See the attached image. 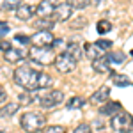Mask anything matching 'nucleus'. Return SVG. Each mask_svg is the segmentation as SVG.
Segmentation results:
<instances>
[{
    "mask_svg": "<svg viewBox=\"0 0 133 133\" xmlns=\"http://www.w3.org/2000/svg\"><path fill=\"white\" fill-rule=\"evenodd\" d=\"M12 80H14L16 85H20L21 89H25V91L48 89L53 83V78L48 73L36 71V69H32L30 66H20V68H16L14 73H12Z\"/></svg>",
    "mask_w": 133,
    "mask_h": 133,
    "instance_id": "f257e3e1",
    "label": "nucleus"
},
{
    "mask_svg": "<svg viewBox=\"0 0 133 133\" xmlns=\"http://www.w3.org/2000/svg\"><path fill=\"white\" fill-rule=\"evenodd\" d=\"M44 124H46V117L43 114H37V112H25L20 117V126L27 133L39 131V130L44 128Z\"/></svg>",
    "mask_w": 133,
    "mask_h": 133,
    "instance_id": "f03ea898",
    "label": "nucleus"
},
{
    "mask_svg": "<svg viewBox=\"0 0 133 133\" xmlns=\"http://www.w3.org/2000/svg\"><path fill=\"white\" fill-rule=\"evenodd\" d=\"M27 57L30 59V62L39 64V66H48V64H53V61H55L53 48H50V46H32L27 51Z\"/></svg>",
    "mask_w": 133,
    "mask_h": 133,
    "instance_id": "7ed1b4c3",
    "label": "nucleus"
},
{
    "mask_svg": "<svg viewBox=\"0 0 133 133\" xmlns=\"http://www.w3.org/2000/svg\"><path fill=\"white\" fill-rule=\"evenodd\" d=\"M110 128L115 133H131L133 131V115L128 112H117L110 119Z\"/></svg>",
    "mask_w": 133,
    "mask_h": 133,
    "instance_id": "20e7f679",
    "label": "nucleus"
},
{
    "mask_svg": "<svg viewBox=\"0 0 133 133\" xmlns=\"http://www.w3.org/2000/svg\"><path fill=\"white\" fill-rule=\"evenodd\" d=\"M53 66H55V69L62 75H66V73H71L76 69V61L73 59L69 53H66V51H62L59 55H55V61H53Z\"/></svg>",
    "mask_w": 133,
    "mask_h": 133,
    "instance_id": "39448f33",
    "label": "nucleus"
},
{
    "mask_svg": "<svg viewBox=\"0 0 133 133\" xmlns=\"http://www.w3.org/2000/svg\"><path fill=\"white\" fill-rule=\"evenodd\" d=\"M64 101V92L62 91H48L44 92L43 96H39V107L44 108V110H50V108H55L57 105H61Z\"/></svg>",
    "mask_w": 133,
    "mask_h": 133,
    "instance_id": "423d86ee",
    "label": "nucleus"
},
{
    "mask_svg": "<svg viewBox=\"0 0 133 133\" xmlns=\"http://www.w3.org/2000/svg\"><path fill=\"white\" fill-rule=\"evenodd\" d=\"M53 39L55 37L50 30H37L36 34L30 36V43L34 46H51Z\"/></svg>",
    "mask_w": 133,
    "mask_h": 133,
    "instance_id": "0eeeda50",
    "label": "nucleus"
},
{
    "mask_svg": "<svg viewBox=\"0 0 133 133\" xmlns=\"http://www.w3.org/2000/svg\"><path fill=\"white\" fill-rule=\"evenodd\" d=\"M71 14H73V7L68 4V2H62V4H59V5H55L51 18L55 20V23H57V21H68L69 18H71Z\"/></svg>",
    "mask_w": 133,
    "mask_h": 133,
    "instance_id": "6e6552de",
    "label": "nucleus"
},
{
    "mask_svg": "<svg viewBox=\"0 0 133 133\" xmlns=\"http://www.w3.org/2000/svg\"><path fill=\"white\" fill-rule=\"evenodd\" d=\"M16 18L21 21H29L36 14V7L32 5V4H20L18 7H16Z\"/></svg>",
    "mask_w": 133,
    "mask_h": 133,
    "instance_id": "1a4fd4ad",
    "label": "nucleus"
},
{
    "mask_svg": "<svg viewBox=\"0 0 133 133\" xmlns=\"http://www.w3.org/2000/svg\"><path fill=\"white\" fill-rule=\"evenodd\" d=\"M108 98H110V87L108 85H101L98 91H94V94L91 96L89 101L94 103V105H103L105 101H108Z\"/></svg>",
    "mask_w": 133,
    "mask_h": 133,
    "instance_id": "9d476101",
    "label": "nucleus"
},
{
    "mask_svg": "<svg viewBox=\"0 0 133 133\" xmlns=\"http://www.w3.org/2000/svg\"><path fill=\"white\" fill-rule=\"evenodd\" d=\"M27 57V51L21 50V48H9L7 51H4V59L11 64H16V62L23 61Z\"/></svg>",
    "mask_w": 133,
    "mask_h": 133,
    "instance_id": "9b49d317",
    "label": "nucleus"
},
{
    "mask_svg": "<svg viewBox=\"0 0 133 133\" xmlns=\"http://www.w3.org/2000/svg\"><path fill=\"white\" fill-rule=\"evenodd\" d=\"M53 9H55V5L51 4L50 0H43L36 7V14H37V18H51Z\"/></svg>",
    "mask_w": 133,
    "mask_h": 133,
    "instance_id": "f8f14e48",
    "label": "nucleus"
},
{
    "mask_svg": "<svg viewBox=\"0 0 133 133\" xmlns=\"http://www.w3.org/2000/svg\"><path fill=\"white\" fill-rule=\"evenodd\" d=\"M121 110H123V107H121L119 101H105L99 107V114L101 115H110V117L115 115L117 112H121Z\"/></svg>",
    "mask_w": 133,
    "mask_h": 133,
    "instance_id": "ddd939ff",
    "label": "nucleus"
},
{
    "mask_svg": "<svg viewBox=\"0 0 133 133\" xmlns=\"http://www.w3.org/2000/svg\"><path fill=\"white\" fill-rule=\"evenodd\" d=\"M92 69L96 73H99V75H105V73H110V62L107 57H99V59H96V61H92Z\"/></svg>",
    "mask_w": 133,
    "mask_h": 133,
    "instance_id": "4468645a",
    "label": "nucleus"
},
{
    "mask_svg": "<svg viewBox=\"0 0 133 133\" xmlns=\"http://www.w3.org/2000/svg\"><path fill=\"white\" fill-rule=\"evenodd\" d=\"M66 53H69L76 62L83 57L82 46H80V43H76V41H71V43H68V44H66Z\"/></svg>",
    "mask_w": 133,
    "mask_h": 133,
    "instance_id": "2eb2a0df",
    "label": "nucleus"
},
{
    "mask_svg": "<svg viewBox=\"0 0 133 133\" xmlns=\"http://www.w3.org/2000/svg\"><path fill=\"white\" fill-rule=\"evenodd\" d=\"M20 110V103H7L4 107H0V119H9Z\"/></svg>",
    "mask_w": 133,
    "mask_h": 133,
    "instance_id": "dca6fc26",
    "label": "nucleus"
},
{
    "mask_svg": "<svg viewBox=\"0 0 133 133\" xmlns=\"http://www.w3.org/2000/svg\"><path fill=\"white\" fill-rule=\"evenodd\" d=\"M85 55H87L89 61H96L99 57H105L103 51L96 46V43H85Z\"/></svg>",
    "mask_w": 133,
    "mask_h": 133,
    "instance_id": "f3484780",
    "label": "nucleus"
},
{
    "mask_svg": "<svg viewBox=\"0 0 133 133\" xmlns=\"http://www.w3.org/2000/svg\"><path fill=\"white\" fill-rule=\"evenodd\" d=\"M34 27L37 29V30H53V27H55V20L53 18H37V20L34 21Z\"/></svg>",
    "mask_w": 133,
    "mask_h": 133,
    "instance_id": "a211bd4d",
    "label": "nucleus"
},
{
    "mask_svg": "<svg viewBox=\"0 0 133 133\" xmlns=\"http://www.w3.org/2000/svg\"><path fill=\"white\" fill-rule=\"evenodd\" d=\"M107 59L110 64H115V66H121L126 62V53L124 51H110L108 55H107Z\"/></svg>",
    "mask_w": 133,
    "mask_h": 133,
    "instance_id": "6ab92c4d",
    "label": "nucleus"
},
{
    "mask_svg": "<svg viewBox=\"0 0 133 133\" xmlns=\"http://www.w3.org/2000/svg\"><path fill=\"white\" fill-rule=\"evenodd\" d=\"M36 91H23L20 92V96H18V99H20L23 105H30L34 101H39V96L37 94H34Z\"/></svg>",
    "mask_w": 133,
    "mask_h": 133,
    "instance_id": "aec40b11",
    "label": "nucleus"
},
{
    "mask_svg": "<svg viewBox=\"0 0 133 133\" xmlns=\"http://www.w3.org/2000/svg\"><path fill=\"white\" fill-rule=\"evenodd\" d=\"M110 75H112L110 78L115 85H119V87H128L130 85V80H128L126 75H119V73H114V71H110Z\"/></svg>",
    "mask_w": 133,
    "mask_h": 133,
    "instance_id": "412c9836",
    "label": "nucleus"
},
{
    "mask_svg": "<svg viewBox=\"0 0 133 133\" xmlns=\"http://www.w3.org/2000/svg\"><path fill=\"white\" fill-rule=\"evenodd\" d=\"M21 4V0H0L2 11H16V7Z\"/></svg>",
    "mask_w": 133,
    "mask_h": 133,
    "instance_id": "4be33fe9",
    "label": "nucleus"
},
{
    "mask_svg": "<svg viewBox=\"0 0 133 133\" xmlns=\"http://www.w3.org/2000/svg\"><path fill=\"white\" fill-rule=\"evenodd\" d=\"M83 105H85V99L80 98V96H75V98H71L68 101V108L69 110H78V108H82Z\"/></svg>",
    "mask_w": 133,
    "mask_h": 133,
    "instance_id": "5701e85b",
    "label": "nucleus"
},
{
    "mask_svg": "<svg viewBox=\"0 0 133 133\" xmlns=\"http://www.w3.org/2000/svg\"><path fill=\"white\" fill-rule=\"evenodd\" d=\"M96 29H98V34H108L112 29V23L108 20H99L96 23Z\"/></svg>",
    "mask_w": 133,
    "mask_h": 133,
    "instance_id": "b1692460",
    "label": "nucleus"
},
{
    "mask_svg": "<svg viewBox=\"0 0 133 133\" xmlns=\"http://www.w3.org/2000/svg\"><path fill=\"white\" fill-rule=\"evenodd\" d=\"M66 2L73 7V11L75 9H85V7L91 5V0H66Z\"/></svg>",
    "mask_w": 133,
    "mask_h": 133,
    "instance_id": "393cba45",
    "label": "nucleus"
},
{
    "mask_svg": "<svg viewBox=\"0 0 133 133\" xmlns=\"http://www.w3.org/2000/svg\"><path fill=\"white\" fill-rule=\"evenodd\" d=\"M43 133H66V128L61 124H51V126H44Z\"/></svg>",
    "mask_w": 133,
    "mask_h": 133,
    "instance_id": "a878e982",
    "label": "nucleus"
},
{
    "mask_svg": "<svg viewBox=\"0 0 133 133\" xmlns=\"http://www.w3.org/2000/svg\"><path fill=\"white\" fill-rule=\"evenodd\" d=\"M112 44L114 43L110 41V39H98V41H96V46H98L101 51H107L108 48H112Z\"/></svg>",
    "mask_w": 133,
    "mask_h": 133,
    "instance_id": "bb28decb",
    "label": "nucleus"
},
{
    "mask_svg": "<svg viewBox=\"0 0 133 133\" xmlns=\"http://www.w3.org/2000/svg\"><path fill=\"white\" fill-rule=\"evenodd\" d=\"M73 133H92V126L87 124V123H82V124H78V126L75 128Z\"/></svg>",
    "mask_w": 133,
    "mask_h": 133,
    "instance_id": "cd10ccee",
    "label": "nucleus"
},
{
    "mask_svg": "<svg viewBox=\"0 0 133 133\" xmlns=\"http://www.w3.org/2000/svg\"><path fill=\"white\" fill-rule=\"evenodd\" d=\"M69 25H71V29H75V30H76V29H82V27L87 25V18L80 16V18H76V21H71Z\"/></svg>",
    "mask_w": 133,
    "mask_h": 133,
    "instance_id": "c85d7f7f",
    "label": "nucleus"
},
{
    "mask_svg": "<svg viewBox=\"0 0 133 133\" xmlns=\"http://www.w3.org/2000/svg\"><path fill=\"white\" fill-rule=\"evenodd\" d=\"M14 39H16L18 43H21V44H29V43H30V37H29V36H25V34H16V36H14Z\"/></svg>",
    "mask_w": 133,
    "mask_h": 133,
    "instance_id": "c756f323",
    "label": "nucleus"
},
{
    "mask_svg": "<svg viewBox=\"0 0 133 133\" xmlns=\"http://www.w3.org/2000/svg\"><path fill=\"white\" fill-rule=\"evenodd\" d=\"M66 43H64V39H53V43H51V48H62Z\"/></svg>",
    "mask_w": 133,
    "mask_h": 133,
    "instance_id": "7c9ffc66",
    "label": "nucleus"
},
{
    "mask_svg": "<svg viewBox=\"0 0 133 133\" xmlns=\"http://www.w3.org/2000/svg\"><path fill=\"white\" fill-rule=\"evenodd\" d=\"M9 48H12V46H11V43H9V41H4V39L0 41V50H2V51H7V50H9Z\"/></svg>",
    "mask_w": 133,
    "mask_h": 133,
    "instance_id": "2f4dec72",
    "label": "nucleus"
},
{
    "mask_svg": "<svg viewBox=\"0 0 133 133\" xmlns=\"http://www.w3.org/2000/svg\"><path fill=\"white\" fill-rule=\"evenodd\" d=\"M9 32V25H5V23H0V37L2 36H5Z\"/></svg>",
    "mask_w": 133,
    "mask_h": 133,
    "instance_id": "473e14b6",
    "label": "nucleus"
},
{
    "mask_svg": "<svg viewBox=\"0 0 133 133\" xmlns=\"http://www.w3.org/2000/svg\"><path fill=\"white\" fill-rule=\"evenodd\" d=\"M5 99H7V92H5V89L0 85V103H4Z\"/></svg>",
    "mask_w": 133,
    "mask_h": 133,
    "instance_id": "72a5a7b5",
    "label": "nucleus"
},
{
    "mask_svg": "<svg viewBox=\"0 0 133 133\" xmlns=\"http://www.w3.org/2000/svg\"><path fill=\"white\" fill-rule=\"evenodd\" d=\"M131 55H133V51H131Z\"/></svg>",
    "mask_w": 133,
    "mask_h": 133,
    "instance_id": "f704fd0d",
    "label": "nucleus"
},
{
    "mask_svg": "<svg viewBox=\"0 0 133 133\" xmlns=\"http://www.w3.org/2000/svg\"><path fill=\"white\" fill-rule=\"evenodd\" d=\"M0 133H4V131H0Z\"/></svg>",
    "mask_w": 133,
    "mask_h": 133,
    "instance_id": "c9c22d12",
    "label": "nucleus"
}]
</instances>
